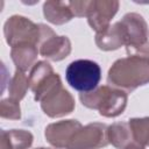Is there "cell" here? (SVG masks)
Returning <instances> with one entry per match:
<instances>
[{"instance_id": "1", "label": "cell", "mask_w": 149, "mask_h": 149, "mask_svg": "<svg viewBox=\"0 0 149 149\" xmlns=\"http://www.w3.org/2000/svg\"><path fill=\"white\" fill-rule=\"evenodd\" d=\"M109 86L132 92L149 83V57L128 56L115 61L108 70Z\"/></svg>"}, {"instance_id": "2", "label": "cell", "mask_w": 149, "mask_h": 149, "mask_svg": "<svg viewBox=\"0 0 149 149\" xmlns=\"http://www.w3.org/2000/svg\"><path fill=\"white\" fill-rule=\"evenodd\" d=\"M81 104L91 109H97L100 115L106 118H115L123 113L127 106L128 95L120 88L104 85L91 92L79 94Z\"/></svg>"}, {"instance_id": "3", "label": "cell", "mask_w": 149, "mask_h": 149, "mask_svg": "<svg viewBox=\"0 0 149 149\" xmlns=\"http://www.w3.org/2000/svg\"><path fill=\"white\" fill-rule=\"evenodd\" d=\"M48 28V26L34 23L24 16L13 15L3 24V35L7 44L12 48L28 44L38 48Z\"/></svg>"}, {"instance_id": "4", "label": "cell", "mask_w": 149, "mask_h": 149, "mask_svg": "<svg viewBox=\"0 0 149 149\" xmlns=\"http://www.w3.org/2000/svg\"><path fill=\"white\" fill-rule=\"evenodd\" d=\"M128 56L149 57V28L142 15L127 13L120 21Z\"/></svg>"}, {"instance_id": "5", "label": "cell", "mask_w": 149, "mask_h": 149, "mask_svg": "<svg viewBox=\"0 0 149 149\" xmlns=\"http://www.w3.org/2000/svg\"><path fill=\"white\" fill-rule=\"evenodd\" d=\"M68 84L80 93L91 92L98 87L101 79V70L98 63L90 59L71 62L65 71Z\"/></svg>"}, {"instance_id": "6", "label": "cell", "mask_w": 149, "mask_h": 149, "mask_svg": "<svg viewBox=\"0 0 149 149\" xmlns=\"http://www.w3.org/2000/svg\"><path fill=\"white\" fill-rule=\"evenodd\" d=\"M108 126L100 122H92L81 126L72 136L66 149H100L109 144Z\"/></svg>"}, {"instance_id": "7", "label": "cell", "mask_w": 149, "mask_h": 149, "mask_svg": "<svg viewBox=\"0 0 149 149\" xmlns=\"http://www.w3.org/2000/svg\"><path fill=\"white\" fill-rule=\"evenodd\" d=\"M40 102L44 114L50 118L65 116L72 113L74 109V99L62 84H58L51 91H49Z\"/></svg>"}, {"instance_id": "8", "label": "cell", "mask_w": 149, "mask_h": 149, "mask_svg": "<svg viewBox=\"0 0 149 149\" xmlns=\"http://www.w3.org/2000/svg\"><path fill=\"white\" fill-rule=\"evenodd\" d=\"M119 1L115 0H93L90 1L86 17L87 22L93 30L101 33L106 30L111 24V20L114 17L119 9Z\"/></svg>"}, {"instance_id": "9", "label": "cell", "mask_w": 149, "mask_h": 149, "mask_svg": "<svg viewBox=\"0 0 149 149\" xmlns=\"http://www.w3.org/2000/svg\"><path fill=\"white\" fill-rule=\"evenodd\" d=\"M41 56L47 59L58 62L66 58L71 52V42L66 36H58L49 27L40 47Z\"/></svg>"}, {"instance_id": "10", "label": "cell", "mask_w": 149, "mask_h": 149, "mask_svg": "<svg viewBox=\"0 0 149 149\" xmlns=\"http://www.w3.org/2000/svg\"><path fill=\"white\" fill-rule=\"evenodd\" d=\"M81 127L77 120H62L47 126L44 135L47 141L55 148L66 149L74 133Z\"/></svg>"}, {"instance_id": "11", "label": "cell", "mask_w": 149, "mask_h": 149, "mask_svg": "<svg viewBox=\"0 0 149 149\" xmlns=\"http://www.w3.org/2000/svg\"><path fill=\"white\" fill-rule=\"evenodd\" d=\"M125 34L120 21L111 24L106 30L95 35V44L100 50L111 51L125 45Z\"/></svg>"}, {"instance_id": "12", "label": "cell", "mask_w": 149, "mask_h": 149, "mask_svg": "<svg viewBox=\"0 0 149 149\" xmlns=\"http://www.w3.org/2000/svg\"><path fill=\"white\" fill-rule=\"evenodd\" d=\"M34 136L23 129L0 132V149H28L33 144Z\"/></svg>"}, {"instance_id": "13", "label": "cell", "mask_w": 149, "mask_h": 149, "mask_svg": "<svg viewBox=\"0 0 149 149\" xmlns=\"http://www.w3.org/2000/svg\"><path fill=\"white\" fill-rule=\"evenodd\" d=\"M43 14L47 21L57 26L64 24L73 17L69 1H45L43 3Z\"/></svg>"}, {"instance_id": "14", "label": "cell", "mask_w": 149, "mask_h": 149, "mask_svg": "<svg viewBox=\"0 0 149 149\" xmlns=\"http://www.w3.org/2000/svg\"><path fill=\"white\" fill-rule=\"evenodd\" d=\"M38 48L36 45H20L14 47L10 50V57L13 63L16 66V70L26 72L33 65H35V61L37 59Z\"/></svg>"}, {"instance_id": "15", "label": "cell", "mask_w": 149, "mask_h": 149, "mask_svg": "<svg viewBox=\"0 0 149 149\" xmlns=\"http://www.w3.org/2000/svg\"><path fill=\"white\" fill-rule=\"evenodd\" d=\"M108 142L118 148V149H125L127 146L133 143V135L130 130V126L128 122L121 121L115 122L108 127Z\"/></svg>"}, {"instance_id": "16", "label": "cell", "mask_w": 149, "mask_h": 149, "mask_svg": "<svg viewBox=\"0 0 149 149\" xmlns=\"http://www.w3.org/2000/svg\"><path fill=\"white\" fill-rule=\"evenodd\" d=\"M54 70H52V66L48 63V62H44V61H40L37 62L31 71H30V74L28 77L29 79V88L33 93H35L40 87H42L54 74Z\"/></svg>"}, {"instance_id": "17", "label": "cell", "mask_w": 149, "mask_h": 149, "mask_svg": "<svg viewBox=\"0 0 149 149\" xmlns=\"http://www.w3.org/2000/svg\"><path fill=\"white\" fill-rule=\"evenodd\" d=\"M134 143L149 147V118H134L129 120Z\"/></svg>"}, {"instance_id": "18", "label": "cell", "mask_w": 149, "mask_h": 149, "mask_svg": "<svg viewBox=\"0 0 149 149\" xmlns=\"http://www.w3.org/2000/svg\"><path fill=\"white\" fill-rule=\"evenodd\" d=\"M29 87V79L24 72L16 70L8 84V98H12L16 101H20L24 98Z\"/></svg>"}, {"instance_id": "19", "label": "cell", "mask_w": 149, "mask_h": 149, "mask_svg": "<svg viewBox=\"0 0 149 149\" xmlns=\"http://www.w3.org/2000/svg\"><path fill=\"white\" fill-rule=\"evenodd\" d=\"M0 116L2 119L19 120L21 118V109L19 101L12 98L2 99L0 102Z\"/></svg>"}, {"instance_id": "20", "label": "cell", "mask_w": 149, "mask_h": 149, "mask_svg": "<svg viewBox=\"0 0 149 149\" xmlns=\"http://www.w3.org/2000/svg\"><path fill=\"white\" fill-rule=\"evenodd\" d=\"M69 2H70V8L73 13V16H78V17L86 16L90 1H69Z\"/></svg>"}, {"instance_id": "21", "label": "cell", "mask_w": 149, "mask_h": 149, "mask_svg": "<svg viewBox=\"0 0 149 149\" xmlns=\"http://www.w3.org/2000/svg\"><path fill=\"white\" fill-rule=\"evenodd\" d=\"M125 149H144V147H142V146H140V144H137V143H130L129 146H127Z\"/></svg>"}, {"instance_id": "22", "label": "cell", "mask_w": 149, "mask_h": 149, "mask_svg": "<svg viewBox=\"0 0 149 149\" xmlns=\"http://www.w3.org/2000/svg\"><path fill=\"white\" fill-rule=\"evenodd\" d=\"M36 149H49V148H36Z\"/></svg>"}]
</instances>
